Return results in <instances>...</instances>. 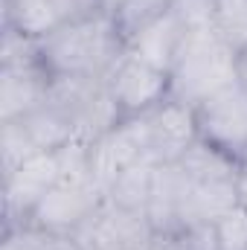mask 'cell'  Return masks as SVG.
I'll return each instance as SVG.
<instances>
[{
    "mask_svg": "<svg viewBox=\"0 0 247 250\" xmlns=\"http://www.w3.org/2000/svg\"><path fill=\"white\" fill-rule=\"evenodd\" d=\"M41 64L53 76H108L125 53V35L111 12H99L38 38Z\"/></svg>",
    "mask_w": 247,
    "mask_h": 250,
    "instance_id": "cell-1",
    "label": "cell"
},
{
    "mask_svg": "<svg viewBox=\"0 0 247 250\" xmlns=\"http://www.w3.org/2000/svg\"><path fill=\"white\" fill-rule=\"evenodd\" d=\"M169 82V99L195 108L239 82V53L212 29V23L189 26L172 62Z\"/></svg>",
    "mask_w": 247,
    "mask_h": 250,
    "instance_id": "cell-2",
    "label": "cell"
},
{
    "mask_svg": "<svg viewBox=\"0 0 247 250\" xmlns=\"http://www.w3.org/2000/svg\"><path fill=\"white\" fill-rule=\"evenodd\" d=\"M44 102L67 120L79 143H93L125 120L105 76H53Z\"/></svg>",
    "mask_w": 247,
    "mask_h": 250,
    "instance_id": "cell-3",
    "label": "cell"
},
{
    "mask_svg": "<svg viewBox=\"0 0 247 250\" xmlns=\"http://www.w3.org/2000/svg\"><path fill=\"white\" fill-rule=\"evenodd\" d=\"M154 227L145 212L125 209L108 198L73 230V242L82 250H148Z\"/></svg>",
    "mask_w": 247,
    "mask_h": 250,
    "instance_id": "cell-4",
    "label": "cell"
},
{
    "mask_svg": "<svg viewBox=\"0 0 247 250\" xmlns=\"http://www.w3.org/2000/svg\"><path fill=\"white\" fill-rule=\"evenodd\" d=\"M198 137L227 151L239 163L247 154V87L233 82L230 87L212 93L201 105H195Z\"/></svg>",
    "mask_w": 247,
    "mask_h": 250,
    "instance_id": "cell-5",
    "label": "cell"
},
{
    "mask_svg": "<svg viewBox=\"0 0 247 250\" xmlns=\"http://www.w3.org/2000/svg\"><path fill=\"white\" fill-rule=\"evenodd\" d=\"M105 201V192L93 178H62L41 204L32 209L26 224H35L56 236H73V230Z\"/></svg>",
    "mask_w": 247,
    "mask_h": 250,
    "instance_id": "cell-6",
    "label": "cell"
},
{
    "mask_svg": "<svg viewBox=\"0 0 247 250\" xmlns=\"http://www.w3.org/2000/svg\"><path fill=\"white\" fill-rule=\"evenodd\" d=\"M140 160H151L145 114L125 117L117 128H111L108 134H102L99 140L90 143V172L102 192H108V187L117 181V175L123 169L140 163Z\"/></svg>",
    "mask_w": 247,
    "mask_h": 250,
    "instance_id": "cell-7",
    "label": "cell"
},
{
    "mask_svg": "<svg viewBox=\"0 0 247 250\" xmlns=\"http://www.w3.org/2000/svg\"><path fill=\"white\" fill-rule=\"evenodd\" d=\"M105 79H108V87H111L123 117L145 114V111H151V108H157L160 102L169 99V84H172L169 73L137 59L128 50Z\"/></svg>",
    "mask_w": 247,
    "mask_h": 250,
    "instance_id": "cell-8",
    "label": "cell"
},
{
    "mask_svg": "<svg viewBox=\"0 0 247 250\" xmlns=\"http://www.w3.org/2000/svg\"><path fill=\"white\" fill-rule=\"evenodd\" d=\"M59 184V157L56 151H41L3 178V218L6 227L26 224L41 198Z\"/></svg>",
    "mask_w": 247,
    "mask_h": 250,
    "instance_id": "cell-9",
    "label": "cell"
},
{
    "mask_svg": "<svg viewBox=\"0 0 247 250\" xmlns=\"http://www.w3.org/2000/svg\"><path fill=\"white\" fill-rule=\"evenodd\" d=\"M99 12H105L99 0H3V26H15L32 38H44L64 23Z\"/></svg>",
    "mask_w": 247,
    "mask_h": 250,
    "instance_id": "cell-10",
    "label": "cell"
},
{
    "mask_svg": "<svg viewBox=\"0 0 247 250\" xmlns=\"http://www.w3.org/2000/svg\"><path fill=\"white\" fill-rule=\"evenodd\" d=\"M148 123V154L154 163H178L186 148L198 140L195 108L166 99L157 108L145 111Z\"/></svg>",
    "mask_w": 247,
    "mask_h": 250,
    "instance_id": "cell-11",
    "label": "cell"
},
{
    "mask_svg": "<svg viewBox=\"0 0 247 250\" xmlns=\"http://www.w3.org/2000/svg\"><path fill=\"white\" fill-rule=\"evenodd\" d=\"M53 73L41 62L0 67V123L21 120L44 105Z\"/></svg>",
    "mask_w": 247,
    "mask_h": 250,
    "instance_id": "cell-12",
    "label": "cell"
},
{
    "mask_svg": "<svg viewBox=\"0 0 247 250\" xmlns=\"http://www.w3.org/2000/svg\"><path fill=\"white\" fill-rule=\"evenodd\" d=\"M186 29L189 26L184 23V18L175 9H169L163 18L151 21L137 35H131L125 41V50L134 53L137 59H143V62L154 64V67H160V70L169 73L175 56H178V50H181V41H184Z\"/></svg>",
    "mask_w": 247,
    "mask_h": 250,
    "instance_id": "cell-13",
    "label": "cell"
},
{
    "mask_svg": "<svg viewBox=\"0 0 247 250\" xmlns=\"http://www.w3.org/2000/svg\"><path fill=\"white\" fill-rule=\"evenodd\" d=\"M184 195H186V172L178 163H157L148 209H145L154 230H181L184 227V221H181Z\"/></svg>",
    "mask_w": 247,
    "mask_h": 250,
    "instance_id": "cell-14",
    "label": "cell"
},
{
    "mask_svg": "<svg viewBox=\"0 0 247 250\" xmlns=\"http://www.w3.org/2000/svg\"><path fill=\"white\" fill-rule=\"evenodd\" d=\"M233 207H239L236 181H189L186 178L184 212H181L184 227H189V224H215Z\"/></svg>",
    "mask_w": 247,
    "mask_h": 250,
    "instance_id": "cell-15",
    "label": "cell"
},
{
    "mask_svg": "<svg viewBox=\"0 0 247 250\" xmlns=\"http://www.w3.org/2000/svg\"><path fill=\"white\" fill-rule=\"evenodd\" d=\"M178 166L186 172L189 181H236L242 163L236 157H230L227 151L215 148L206 140H195L186 154L178 160Z\"/></svg>",
    "mask_w": 247,
    "mask_h": 250,
    "instance_id": "cell-16",
    "label": "cell"
},
{
    "mask_svg": "<svg viewBox=\"0 0 247 250\" xmlns=\"http://www.w3.org/2000/svg\"><path fill=\"white\" fill-rule=\"evenodd\" d=\"M154 169H157L154 160H140V163L123 169L117 175V181L108 187L105 198L111 204H117V207L145 212L148 209V198H151V184H154Z\"/></svg>",
    "mask_w": 247,
    "mask_h": 250,
    "instance_id": "cell-17",
    "label": "cell"
},
{
    "mask_svg": "<svg viewBox=\"0 0 247 250\" xmlns=\"http://www.w3.org/2000/svg\"><path fill=\"white\" fill-rule=\"evenodd\" d=\"M21 123L26 128V134L32 137V143L38 146V151H56V148H62L73 140V128L47 102L41 108H35L32 114L21 117Z\"/></svg>",
    "mask_w": 247,
    "mask_h": 250,
    "instance_id": "cell-18",
    "label": "cell"
},
{
    "mask_svg": "<svg viewBox=\"0 0 247 250\" xmlns=\"http://www.w3.org/2000/svg\"><path fill=\"white\" fill-rule=\"evenodd\" d=\"M35 154H41V151L32 143V137L26 134L21 120L0 123V166H3V178L12 175L18 166H23Z\"/></svg>",
    "mask_w": 247,
    "mask_h": 250,
    "instance_id": "cell-19",
    "label": "cell"
},
{
    "mask_svg": "<svg viewBox=\"0 0 247 250\" xmlns=\"http://www.w3.org/2000/svg\"><path fill=\"white\" fill-rule=\"evenodd\" d=\"M212 29L236 50L247 47V0H218L212 15Z\"/></svg>",
    "mask_w": 247,
    "mask_h": 250,
    "instance_id": "cell-20",
    "label": "cell"
},
{
    "mask_svg": "<svg viewBox=\"0 0 247 250\" xmlns=\"http://www.w3.org/2000/svg\"><path fill=\"white\" fill-rule=\"evenodd\" d=\"M169 9H172V0H123V6L114 12V18H117V26L123 29L125 41H128L151 21L163 18Z\"/></svg>",
    "mask_w": 247,
    "mask_h": 250,
    "instance_id": "cell-21",
    "label": "cell"
},
{
    "mask_svg": "<svg viewBox=\"0 0 247 250\" xmlns=\"http://www.w3.org/2000/svg\"><path fill=\"white\" fill-rule=\"evenodd\" d=\"M64 242L67 236L47 233L35 224H15V227H6L0 250H62Z\"/></svg>",
    "mask_w": 247,
    "mask_h": 250,
    "instance_id": "cell-22",
    "label": "cell"
},
{
    "mask_svg": "<svg viewBox=\"0 0 247 250\" xmlns=\"http://www.w3.org/2000/svg\"><path fill=\"white\" fill-rule=\"evenodd\" d=\"M215 236L221 250H247V209L233 207L215 221Z\"/></svg>",
    "mask_w": 247,
    "mask_h": 250,
    "instance_id": "cell-23",
    "label": "cell"
},
{
    "mask_svg": "<svg viewBox=\"0 0 247 250\" xmlns=\"http://www.w3.org/2000/svg\"><path fill=\"white\" fill-rule=\"evenodd\" d=\"M218 0H172V9L184 18L186 26H206L212 23Z\"/></svg>",
    "mask_w": 247,
    "mask_h": 250,
    "instance_id": "cell-24",
    "label": "cell"
},
{
    "mask_svg": "<svg viewBox=\"0 0 247 250\" xmlns=\"http://www.w3.org/2000/svg\"><path fill=\"white\" fill-rule=\"evenodd\" d=\"M148 250H189L186 227H181V230H154Z\"/></svg>",
    "mask_w": 247,
    "mask_h": 250,
    "instance_id": "cell-25",
    "label": "cell"
},
{
    "mask_svg": "<svg viewBox=\"0 0 247 250\" xmlns=\"http://www.w3.org/2000/svg\"><path fill=\"white\" fill-rule=\"evenodd\" d=\"M236 198H239V207L247 209V166L242 163L239 175H236Z\"/></svg>",
    "mask_w": 247,
    "mask_h": 250,
    "instance_id": "cell-26",
    "label": "cell"
},
{
    "mask_svg": "<svg viewBox=\"0 0 247 250\" xmlns=\"http://www.w3.org/2000/svg\"><path fill=\"white\" fill-rule=\"evenodd\" d=\"M239 82L247 87V47L239 53Z\"/></svg>",
    "mask_w": 247,
    "mask_h": 250,
    "instance_id": "cell-27",
    "label": "cell"
},
{
    "mask_svg": "<svg viewBox=\"0 0 247 250\" xmlns=\"http://www.w3.org/2000/svg\"><path fill=\"white\" fill-rule=\"evenodd\" d=\"M99 3H102V9H105V12H111V15L123 6V0H99Z\"/></svg>",
    "mask_w": 247,
    "mask_h": 250,
    "instance_id": "cell-28",
    "label": "cell"
},
{
    "mask_svg": "<svg viewBox=\"0 0 247 250\" xmlns=\"http://www.w3.org/2000/svg\"><path fill=\"white\" fill-rule=\"evenodd\" d=\"M245 166H247V154H245Z\"/></svg>",
    "mask_w": 247,
    "mask_h": 250,
    "instance_id": "cell-29",
    "label": "cell"
}]
</instances>
